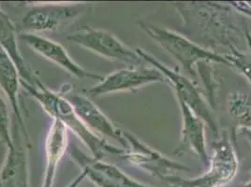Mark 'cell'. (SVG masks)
Segmentation results:
<instances>
[{
	"mask_svg": "<svg viewBox=\"0 0 251 187\" xmlns=\"http://www.w3.org/2000/svg\"><path fill=\"white\" fill-rule=\"evenodd\" d=\"M21 85L40 103L43 111L52 117V120L61 122L69 130L73 131L89 149L92 156L96 159L102 160L108 155L121 156L125 153V149L110 144L104 139L90 130L75 114L74 108L69 100L61 94L49 89L40 79L33 84H28L21 81Z\"/></svg>",
	"mask_w": 251,
	"mask_h": 187,
	"instance_id": "6da1fadb",
	"label": "cell"
},
{
	"mask_svg": "<svg viewBox=\"0 0 251 187\" xmlns=\"http://www.w3.org/2000/svg\"><path fill=\"white\" fill-rule=\"evenodd\" d=\"M178 11L184 18L185 27L196 30L210 45H225L238 49L235 42L245 36L231 20L226 6L218 3H186L178 5Z\"/></svg>",
	"mask_w": 251,
	"mask_h": 187,
	"instance_id": "7a4b0ae2",
	"label": "cell"
},
{
	"mask_svg": "<svg viewBox=\"0 0 251 187\" xmlns=\"http://www.w3.org/2000/svg\"><path fill=\"white\" fill-rule=\"evenodd\" d=\"M139 25L148 36L171 53L192 78H196L195 66L201 63H220L232 67L226 54H220L202 47L176 32L147 24L144 22H140Z\"/></svg>",
	"mask_w": 251,
	"mask_h": 187,
	"instance_id": "3957f363",
	"label": "cell"
},
{
	"mask_svg": "<svg viewBox=\"0 0 251 187\" xmlns=\"http://www.w3.org/2000/svg\"><path fill=\"white\" fill-rule=\"evenodd\" d=\"M232 139L223 136L214 146L208 168L201 176L182 179L177 176L164 179L174 187H224L228 186L238 171V159L232 145Z\"/></svg>",
	"mask_w": 251,
	"mask_h": 187,
	"instance_id": "277c9868",
	"label": "cell"
},
{
	"mask_svg": "<svg viewBox=\"0 0 251 187\" xmlns=\"http://www.w3.org/2000/svg\"><path fill=\"white\" fill-rule=\"evenodd\" d=\"M67 40L110 60L126 63L130 67L146 65L136 50L133 51L110 32L87 26L68 36Z\"/></svg>",
	"mask_w": 251,
	"mask_h": 187,
	"instance_id": "5b68a950",
	"label": "cell"
},
{
	"mask_svg": "<svg viewBox=\"0 0 251 187\" xmlns=\"http://www.w3.org/2000/svg\"><path fill=\"white\" fill-rule=\"evenodd\" d=\"M136 52L145 62L149 63L152 67L156 68L163 74L166 81L171 83L176 90L178 100L188 105L190 110L198 115L205 124L209 125L210 129L216 133V135H218V125L210 113L208 103H206V101L202 98L199 89L193 82L176 70L168 68L163 63L158 61L153 55L145 52L144 50L139 48Z\"/></svg>",
	"mask_w": 251,
	"mask_h": 187,
	"instance_id": "8992f818",
	"label": "cell"
},
{
	"mask_svg": "<svg viewBox=\"0 0 251 187\" xmlns=\"http://www.w3.org/2000/svg\"><path fill=\"white\" fill-rule=\"evenodd\" d=\"M123 135L126 141V149L121 157L133 166L141 167L162 180L167 177L174 176L176 172L190 171L188 166L165 157L156 150L140 141L130 133L123 132Z\"/></svg>",
	"mask_w": 251,
	"mask_h": 187,
	"instance_id": "52a82bcc",
	"label": "cell"
},
{
	"mask_svg": "<svg viewBox=\"0 0 251 187\" xmlns=\"http://www.w3.org/2000/svg\"><path fill=\"white\" fill-rule=\"evenodd\" d=\"M84 12V7L80 4L36 5L23 16L19 30L23 33L52 31L78 18Z\"/></svg>",
	"mask_w": 251,
	"mask_h": 187,
	"instance_id": "ba28073f",
	"label": "cell"
},
{
	"mask_svg": "<svg viewBox=\"0 0 251 187\" xmlns=\"http://www.w3.org/2000/svg\"><path fill=\"white\" fill-rule=\"evenodd\" d=\"M167 82L163 74L154 67H129L116 70L88 90L89 95L100 96L106 94L135 90L147 84Z\"/></svg>",
	"mask_w": 251,
	"mask_h": 187,
	"instance_id": "9c48e42d",
	"label": "cell"
},
{
	"mask_svg": "<svg viewBox=\"0 0 251 187\" xmlns=\"http://www.w3.org/2000/svg\"><path fill=\"white\" fill-rule=\"evenodd\" d=\"M59 93L69 100L75 114L90 130L114 139L123 149H126L123 131L118 129L89 97L82 94L73 93V87L69 83L62 86Z\"/></svg>",
	"mask_w": 251,
	"mask_h": 187,
	"instance_id": "30bf717a",
	"label": "cell"
},
{
	"mask_svg": "<svg viewBox=\"0 0 251 187\" xmlns=\"http://www.w3.org/2000/svg\"><path fill=\"white\" fill-rule=\"evenodd\" d=\"M71 156L98 187H151L127 176L117 166L85 155L76 145L71 147Z\"/></svg>",
	"mask_w": 251,
	"mask_h": 187,
	"instance_id": "8fae6325",
	"label": "cell"
},
{
	"mask_svg": "<svg viewBox=\"0 0 251 187\" xmlns=\"http://www.w3.org/2000/svg\"><path fill=\"white\" fill-rule=\"evenodd\" d=\"M19 38L33 52L42 55L45 59L60 67L64 70L72 74L77 79H91L100 81L103 79L102 76L87 71L84 68L74 61V59L66 51V49L57 42L37 35L35 33H22Z\"/></svg>",
	"mask_w": 251,
	"mask_h": 187,
	"instance_id": "7c38bea8",
	"label": "cell"
},
{
	"mask_svg": "<svg viewBox=\"0 0 251 187\" xmlns=\"http://www.w3.org/2000/svg\"><path fill=\"white\" fill-rule=\"evenodd\" d=\"M178 102L181 109L183 124L180 144L176 154L181 156L187 151H192L198 156L203 165H207L210 157L206 150L204 122L190 110L188 105L180 100Z\"/></svg>",
	"mask_w": 251,
	"mask_h": 187,
	"instance_id": "4fadbf2b",
	"label": "cell"
},
{
	"mask_svg": "<svg viewBox=\"0 0 251 187\" xmlns=\"http://www.w3.org/2000/svg\"><path fill=\"white\" fill-rule=\"evenodd\" d=\"M21 128L15 124L13 145L7 149L3 166L0 169V187H28V157L22 146Z\"/></svg>",
	"mask_w": 251,
	"mask_h": 187,
	"instance_id": "5bb4252c",
	"label": "cell"
},
{
	"mask_svg": "<svg viewBox=\"0 0 251 187\" xmlns=\"http://www.w3.org/2000/svg\"><path fill=\"white\" fill-rule=\"evenodd\" d=\"M21 86V76L18 68L11 59L9 53L0 46V88L6 94L12 112L17 120V124L21 128L22 134L26 143H28L29 138L22 116L20 106L19 94Z\"/></svg>",
	"mask_w": 251,
	"mask_h": 187,
	"instance_id": "9a60e30c",
	"label": "cell"
},
{
	"mask_svg": "<svg viewBox=\"0 0 251 187\" xmlns=\"http://www.w3.org/2000/svg\"><path fill=\"white\" fill-rule=\"evenodd\" d=\"M69 129L57 120H52L45 141V174L42 187H52L58 165L68 148Z\"/></svg>",
	"mask_w": 251,
	"mask_h": 187,
	"instance_id": "2e32d148",
	"label": "cell"
},
{
	"mask_svg": "<svg viewBox=\"0 0 251 187\" xmlns=\"http://www.w3.org/2000/svg\"><path fill=\"white\" fill-rule=\"evenodd\" d=\"M0 46L9 53L21 76L24 83L32 84L38 77L25 62L17 42V29L10 17L0 8Z\"/></svg>",
	"mask_w": 251,
	"mask_h": 187,
	"instance_id": "e0dca14e",
	"label": "cell"
},
{
	"mask_svg": "<svg viewBox=\"0 0 251 187\" xmlns=\"http://www.w3.org/2000/svg\"><path fill=\"white\" fill-rule=\"evenodd\" d=\"M229 111L230 116L235 124V128L232 134V139L234 140V133L238 128H251V97L248 94L243 93L231 94L229 99Z\"/></svg>",
	"mask_w": 251,
	"mask_h": 187,
	"instance_id": "ac0fdd59",
	"label": "cell"
},
{
	"mask_svg": "<svg viewBox=\"0 0 251 187\" xmlns=\"http://www.w3.org/2000/svg\"><path fill=\"white\" fill-rule=\"evenodd\" d=\"M0 140L7 149L13 145V138L11 130V118L9 109L4 98L0 94Z\"/></svg>",
	"mask_w": 251,
	"mask_h": 187,
	"instance_id": "d6986e66",
	"label": "cell"
},
{
	"mask_svg": "<svg viewBox=\"0 0 251 187\" xmlns=\"http://www.w3.org/2000/svg\"><path fill=\"white\" fill-rule=\"evenodd\" d=\"M232 67L243 73L251 83V53L242 52L239 49H230V54H226Z\"/></svg>",
	"mask_w": 251,
	"mask_h": 187,
	"instance_id": "ffe728a7",
	"label": "cell"
},
{
	"mask_svg": "<svg viewBox=\"0 0 251 187\" xmlns=\"http://www.w3.org/2000/svg\"><path fill=\"white\" fill-rule=\"evenodd\" d=\"M241 136H243L251 144V128L248 127H240L236 130Z\"/></svg>",
	"mask_w": 251,
	"mask_h": 187,
	"instance_id": "44dd1931",
	"label": "cell"
},
{
	"mask_svg": "<svg viewBox=\"0 0 251 187\" xmlns=\"http://www.w3.org/2000/svg\"><path fill=\"white\" fill-rule=\"evenodd\" d=\"M86 178V175L84 173V171L81 172V174L78 177H76V179L74 180V182L69 186L68 187H78V186L84 181V179Z\"/></svg>",
	"mask_w": 251,
	"mask_h": 187,
	"instance_id": "7402d4cb",
	"label": "cell"
},
{
	"mask_svg": "<svg viewBox=\"0 0 251 187\" xmlns=\"http://www.w3.org/2000/svg\"><path fill=\"white\" fill-rule=\"evenodd\" d=\"M251 187V180L249 182V183H248V184H246L244 187Z\"/></svg>",
	"mask_w": 251,
	"mask_h": 187,
	"instance_id": "603a6c76",
	"label": "cell"
}]
</instances>
